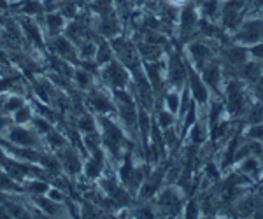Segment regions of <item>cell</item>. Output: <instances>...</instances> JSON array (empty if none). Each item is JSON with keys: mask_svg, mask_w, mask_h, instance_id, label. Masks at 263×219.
I'll return each mask as SVG.
<instances>
[{"mask_svg": "<svg viewBox=\"0 0 263 219\" xmlns=\"http://www.w3.org/2000/svg\"><path fill=\"white\" fill-rule=\"evenodd\" d=\"M6 138L9 144L20 147H37L42 138L33 128H25V125H11L6 132Z\"/></svg>", "mask_w": 263, "mask_h": 219, "instance_id": "obj_1", "label": "cell"}, {"mask_svg": "<svg viewBox=\"0 0 263 219\" xmlns=\"http://www.w3.org/2000/svg\"><path fill=\"white\" fill-rule=\"evenodd\" d=\"M102 75H104L105 81L111 84L112 88H116V90L125 88L126 84H128V72H126L125 67L116 60H111V62L105 63L104 70H102Z\"/></svg>", "mask_w": 263, "mask_h": 219, "instance_id": "obj_2", "label": "cell"}, {"mask_svg": "<svg viewBox=\"0 0 263 219\" xmlns=\"http://www.w3.org/2000/svg\"><path fill=\"white\" fill-rule=\"evenodd\" d=\"M102 125V137H104V144L107 146V149H111L114 154L118 153V147L123 142V132L120 126H116V123L107 117H102L100 120Z\"/></svg>", "mask_w": 263, "mask_h": 219, "instance_id": "obj_3", "label": "cell"}, {"mask_svg": "<svg viewBox=\"0 0 263 219\" xmlns=\"http://www.w3.org/2000/svg\"><path fill=\"white\" fill-rule=\"evenodd\" d=\"M237 39L244 44H256L263 39V25L261 21H248L242 30L237 33Z\"/></svg>", "mask_w": 263, "mask_h": 219, "instance_id": "obj_4", "label": "cell"}, {"mask_svg": "<svg viewBox=\"0 0 263 219\" xmlns=\"http://www.w3.org/2000/svg\"><path fill=\"white\" fill-rule=\"evenodd\" d=\"M60 165L65 168L69 174H79L83 168V163H81V160H79L78 153L65 146L60 149Z\"/></svg>", "mask_w": 263, "mask_h": 219, "instance_id": "obj_5", "label": "cell"}, {"mask_svg": "<svg viewBox=\"0 0 263 219\" xmlns=\"http://www.w3.org/2000/svg\"><path fill=\"white\" fill-rule=\"evenodd\" d=\"M21 33L27 37L28 41L32 42V46H37V48H42L44 44V35H42V30L39 28V25L32 19H23L20 23Z\"/></svg>", "mask_w": 263, "mask_h": 219, "instance_id": "obj_6", "label": "cell"}, {"mask_svg": "<svg viewBox=\"0 0 263 219\" xmlns=\"http://www.w3.org/2000/svg\"><path fill=\"white\" fill-rule=\"evenodd\" d=\"M228 104H230V111L233 114H239V112L244 111L246 107V100H244V95H242V90H240V84L237 81H233L228 84Z\"/></svg>", "mask_w": 263, "mask_h": 219, "instance_id": "obj_7", "label": "cell"}, {"mask_svg": "<svg viewBox=\"0 0 263 219\" xmlns=\"http://www.w3.org/2000/svg\"><path fill=\"white\" fill-rule=\"evenodd\" d=\"M44 23H46V30H48L51 37L60 35L67 27V19L60 11H49L48 14H46Z\"/></svg>", "mask_w": 263, "mask_h": 219, "instance_id": "obj_8", "label": "cell"}, {"mask_svg": "<svg viewBox=\"0 0 263 219\" xmlns=\"http://www.w3.org/2000/svg\"><path fill=\"white\" fill-rule=\"evenodd\" d=\"M54 51L58 53V56L63 60H76L78 56V49H76L74 42L67 39L65 35H57L54 37Z\"/></svg>", "mask_w": 263, "mask_h": 219, "instance_id": "obj_9", "label": "cell"}, {"mask_svg": "<svg viewBox=\"0 0 263 219\" xmlns=\"http://www.w3.org/2000/svg\"><path fill=\"white\" fill-rule=\"evenodd\" d=\"M102 168H104V154H102L100 147L95 151H91L90 160L84 165V172H86V177L95 179L102 174Z\"/></svg>", "mask_w": 263, "mask_h": 219, "instance_id": "obj_10", "label": "cell"}, {"mask_svg": "<svg viewBox=\"0 0 263 219\" xmlns=\"http://www.w3.org/2000/svg\"><path fill=\"white\" fill-rule=\"evenodd\" d=\"M188 79H190V88H192V95L195 96L198 104H205L209 95H207V90H205V84L203 81H200V77L197 75L195 70H188Z\"/></svg>", "mask_w": 263, "mask_h": 219, "instance_id": "obj_11", "label": "cell"}, {"mask_svg": "<svg viewBox=\"0 0 263 219\" xmlns=\"http://www.w3.org/2000/svg\"><path fill=\"white\" fill-rule=\"evenodd\" d=\"M239 11H240V2L239 0H232L227 4L224 7V14H223V25L227 28H233L239 23Z\"/></svg>", "mask_w": 263, "mask_h": 219, "instance_id": "obj_12", "label": "cell"}, {"mask_svg": "<svg viewBox=\"0 0 263 219\" xmlns=\"http://www.w3.org/2000/svg\"><path fill=\"white\" fill-rule=\"evenodd\" d=\"M37 205H39L41 212L46 214V216H49V217H57L58 214L62 212V204H60V202H53L51 198H48V196L44 198V195H39Z\"/></svg>", "mask_w": 263, "mask_h": 219, "instance_id": "obj_13", "label": "cell"}, {"mask_svg": "<svg viewBox=\"0 0 263 219\" xmlns=\"http://www.w3.org/2000/svg\"><path fill=\"white\" fill-rule=\"evenodd\" d=\"M90 105L95 111H99V112H111L112 111V104H111V100L107 98L105 95H102V91H93V93L90 95Z\"/></svg>", "mask_w": 263, "mask_h": 219, "instance_id": "obj_14", "label": "cell"}, {"mask_svg": "<svg viewBox=\"0 0 263 219\" xmlns=\"http://www.w3.org/2000/svg\"><path fill=\"white\" fill-rule=\"evenodd\" d=\"M190 54L198 65H203V62L211 58V49L207 48L205 44H200V42H195V44L190 46Z\"/></svg>", "mask_w": 263, "mask_h": 219, "instance_id": "obj_15", "label": "cell"}, {"mask_svg": "<svg viewBox=\"0 0 263 219\" xmlns=\"http://www.w3.org/2000/svg\"><path fill=\"white\" fill-rule=\"evenodd\" d=\"M186 77V69L184 65L179 62V58H174L171 63V81L174 86H181L182 81Z\"/></svg>", "mask_w": 263, "mask_h": 219, "instance_id": "obj_16", "label": "cell"}, {"mask_svg": "<svg viewBox=\"0 0 263 219\" xmlns=\"http://www.w3.org/2000/svg\"><path fill=\"white\" fill-rule=\"evenodd\" d=\"M33 117V111L30 105H21V107L18 109V111L12 112V123L14 125H28L32 121Z\"/></svg>", "mask_w": 263, "mask_h": 219, "instance_id": "obj_17", "label": "cell"}, {"mask_svg": "<svg viewBox=\"0 0 263 219\" xmlns=\"http://www.w3.org/2000/svg\"><path fill=\"white\" fill-rule=\"evenodd\" d=\"M203 81H205L209 86L218 88L219 83V67L216 63H211V65L203 67Z\"/></svg>", "mask_w": 263, "mask_h": 219, "instance_id": "obj_18", "label": "cell"}, {"mask_svg": "<svg viewBox=\"0 0 263 219\" xmlns=\"http://www.w3.org/2000/svg\"><path fill=\"white\" fill-rule=\"evenodd\" d=\"M78 56L81 60H88V58H95V53H97V46L93 44L91 41H81L78 42Z\"/></svg>", "mask_w": 263, "mask_h": 219, "instance_id": "obj_19", "label": "cell"}, {"mask_svg": "<svg viewBox=\"0 0 263 219\" xmlns=\"http://www.w3.org/2000/svg\"><path fill=\"white\" fill-rule=\"evenodd\" d=\"M44 9V6L39 2V0H23L20 4V11L23 12L25 16H35Z\"/></svg>", "mask_w": 263, "mask_h": 219, "instance_id": "obj_20", "label": "cell"}, {"mask_svg": "<svg viewBox=\"0 0 263 219\" xmlns=\"http://www.w3.org/2000/svg\"><path fill=\"white\" fill-rule=\"evenodd\" d=\"M30 123H32V128L35 130L39 135H46V133H49L51 130H53V125H51L44 116H33Z\"/></svg>", "mask_w": 263, "mask_h": 219, "instance_id": "obj_21", "label": "cell"}, {"mask_svg": "<svg viewBox=\"0 0 263 219\" xmlns=\"http://www.w3.org/2000/svg\"><path fill=\"white\" fill-rule=\"evenodd\" d=\"M100 32L104 33L105 37H112L120 32V25L114 18H104L100 23Z\"/></svg>", "mask_w": 263, "mask_h": 219, "instance_id": "obj_22", "label": "cell"}, {"mask_svg": "<svg viewBox=\"0 0 263 219\" xmlns=\"http://www.w3.org/2000/svg\"><path fill=\"white\" fill-rule=\"evenodd\" d=\"M112 60V51H111V48H109L107 44H100V46H97V53H95V62L99 63V65H105L107 62H111Z\"/></svg>", "mask_w": 263, "mask_h": 219, "instance_id": "obj_23", "label": "cell"}, {"mask_svg": "<svg viewBox=\"0 0 263 219\" xmlns=\"http://www.w3.org/2000/svg\"><path fill=\"white\" fill-rule=\"evenodd\" d=\"M74 79L81 90H88V88L91 86V72H88V70L83 69V67L74 72Z\"/></svg>", "mask_w": 263, "mask_h": 219, "instance_id": "obj_24", "label": "cell"}, {"mask_svg": "<svg viewBox=\"0 0 263 219\" xmlns=\"http://www.w3.org/2000/svg\"><path fill=\"white\" fill-rule=\"evenodd\" d=\"M197 23V16H195V11L192 7H186L181 14V25H182V30L188 32L193 28V25Z\"/></svg>", "mask_w": 263, "mask_h": 219, "instance_id": "obj_25", "label": "cell"}, {"mask_svg": "<svg viewBox=\"0 0 263 219\" xmlns=\"http://www.w3.org/2000/svg\"><path fill=\"white\" fill-rule=\"evenodd\" d=\"M162 175H163V174H162V170H160V172H155V174H153V177L142 186V188H144V189H142V195H144V196H149V195H153V193L156 191V188L160 186V181H162Z\"/></svg>", "mask_w": 263, "mask_h": 219, "instance_id": "obj_26", "label": "cell"}, {"mask_svg": "<svg viewBox=\"0 0 263 219\" xmlns=\"http://www.w3.org/2000/svg\"><path fill=\"white\" fill-rule=\"evenodd\" d=\"M21 105H25V98L21 95H9L6 98V104H4V111L6 112H14L18 111V109L21 107Z\"/></svg>", "mask_w": 263, "mask_h": 219, "instance_id": "obj_27", "label": "cell"}, {"mask_svg": "<svg viewBox=\"0 0 263 219\" xmlns=\"http://www.w3.org/2000/svg\"><path fill=\"white\" fill-rule=\"evenodd\" d=\"M44 138H46V142H48V144L53 147V149H62L63 146H67L65 144V138L60 135V132H54V130H51L49 133H46Z\"/></svg>", "mask_w": 263, "mask_h": 219, "instance_id": "obj_28", "label": "cell"}, {"mask_svg": "<svg viewBox=\"0 0 263 219\" xmlns=\"http://www.w3.org/2000/svg\"><path fill=\"white\" fill-rule=\"evenodd\" d=\"M78 128L81 130L83 133H93V132H97V123L91 116H83V117H79V121H78Z\"/></svg>", "mask_w": 263, "mask_h": 219, "instance_id": "obj_29", "label": "cell"}, {"mask_svg": "<svg viewBox=\"0 0 263 219\" xmlns=\"http://www.w3.org/2000/svg\"><path fill=\"white\" fill-rule=\"evenodd\" d=\"M48 189H49V184L46 183V181L37 179V181H30V183H28V191H32L33 195H46Z\"/></svg>", "mask_w": 263, "mask_h": 219, "instance_id": "obj_30", "label": "cell"}, {"mask_svg": "<svg viewBox=\"0 0 263 219\" xmlns=\"http://www.w3.org/2000/svg\"><path fill=\"white\" fill-rule=\"evenodd\" d=\"M160 204L167 205V207H172V205H179V198H177L174 189H165L162 193V196H160Z\"/></svg>", "mask_w": 263, "mask_h": 219, "instance_id": "obj_31", "label": "cell"}, {"mask_svg": "<svg viewBox=\"0 0 263 219\" xmlns=\"http://www.w3.org/2000/svg\"><path fill=\"white\" fill-rule=\"evenodd\" d=\"M227 56H228V60H230L232 63H244L246 60V51L242 48H230L227 51Z\"/></svg>", "mask_w": 263, "mask_h": 219, "instance_id": "obj_32", "label": "cell"}, {"mask_svg": "<svg viewBox=\"0 0 263 219\" xmlns=\"http://www.w3.org/2000/svg\"><path fill=\"white\" fill-rule=\"evenodd\" d=\"M165 102H167V109L172 112V114H176V112L179 111L181 98H179V95H177L176 91H172V93H168V95H167V98H165Z\"/></svg>", "mask_w": 263, "mask_h": 219, "instance_id": "obj_33", "label": "cell"}, {"mask_svg": "<svg viewBox=\"0 0 263 219\" xmlns=\"http://www.w3.org/2000/svg\"><path fill=\"white\" fill-rule=\"evenodd\" d=\"M158 125L162 128H171L174 125V117H172V112L171 111H162L158 114Z\"/></svg>", "mask_w": 263, "mask_h": 219, "instance_id": "obj_34", "label": "cell"}, {"mask_svg": "<svg viewBox=\"0 0 263 219\" xmlns=\"http://www.w3.org/2000/svg\"><path fill=\"white\" fill-rule=\"evenodd\" d=\"M46 196L48 198H51L53 202H60V204H63L65 202V195L60 191V188H51L49 186V189H48V193H46Z\"/></svg>", "mask_w": 263, "mask_h": 219, "instance_id": "obj_35", "label": "cell"}, {"mask_svg": "<svg viewBox=\"0 0 263 219\" xmlns=\"http://www.w3.org/2000/svg\"><path fill=\"white\" fill-rule=\"evenodd\" d=\"M58 11H60L62 14L65 16V19L67 18H74V14H76V4L74 2H65L63 6L58 7Z\"/></svg>", "mask_w": 263, "mask_h": 219, "instance_id": "obj_36", "label": "cell"}, {"mask_svg": "<svg viewBox=\"0 0 263 219\" xmlns=\"http://www.w3.org/2000/svg\"><path fill=\"white\" fill-rule=\"evenodd\" d=\"M219 11V6H218V2L216 0H207L205 4H203V12H205L207 16H216V12Z\"/></svg>", "mask_w": 263, "mask_h": 219, "instance_id": "obj_37", "label": "cell"}, {"mask_svg": "<svg viewBox=\"0 0 263 219\" xmlns=\"http://www.w3.org/2000/svg\"><path fill=\"white\" fill-rule=\"evenodd\" d=\"M244 72H246V75H248L249 79H256L258 74H260V69H258L256 63H248V65H246V69H244Z\"/></svg>", "mask_w": 263, "mask_h": 219, "instance_id": "obj_38", "label": "cell"}, {"mask_svg": "<svg viewBox=\"0 0 263 219\" xmlns=\"http://www.w3.org/2000/svg\"><path fill=\"white\" fill-rule=\"evenodd\" d=\"M256 168H258V163L254 162L253 158L246 160V162L242 163V170H244V172H248V174H251V175L256 174Z\"/></svg>", "mask_w": 263, "mask_h": 219, "instance_id": "obj_39", "label": "cell"}, {"mask_svg": "<svg viewBox=\"0 0 263 219\" xmlns=\"http://www.w3.org/2000/svg\"><path fill=\"white\" fill-rule=\"evenodd\" d=\"M11 126V121H9V117L7 116H4L2 114V111H0V133H6L7 132V128Z\"/></svg>", "mask_w": 263, "mask_h": 219, "instance_id": "obj_40", "label": "cell"}, {"mask_svg": "<svg viewBox=\"0 0 263 219\" xmlns=\"http://www.w3.org/2000/svg\"><path fill=\"white\" fill-rule=\"evenodd\" d=\"M249 137L253 138H263V125H254L249 132Z\"/></svg>", "mask_w": 263, "mask_h": 219, "instance_id": "obj_41", "label": "cell"}, {"mask_svg": "<svg viewBox=\"0 0 263 219\" xmlns=\"http://www.w3.org/2000/svg\"><path fill=\"white\" fill-rule=\"evenodd\" d=\"M198 216V209L195 202H190L188 209H186V217H197Z\"/></svg>", "mask_w": 263, "mask_h": 219, "instance_id": "obj_42", "label": "cell"}, {"mask_svg": "<svg viewBox=\"0 0 263 219\" xmlns=\"http://www.w3.org/2000/svg\"><path fill=\"white\" fill-rule=\"evenodd\" d=\"M261 116H263V109L261 107H256L251 112V114H249V120H251L253 123H258V121H261Z\"/></svg>", "mask_w": 263, "mask_h": 219, "instance_id": "obj_43", "label": "cell"}, {"mask_svg": "<svg viewBox=\"0 0 263 219\" xmlns=\"http://www.w3.org/2000/svg\"><path fill=\"white\" fill-rule=\"evenodd\" d=\"M251 53H253L256 58H263V42H261V44H256V46H254V48L251 49Z\"/></svg>", "mask_w": 263, "mask_h": 219, "instance_id": "obj_44", "label": "cell"}, {"mask_svg": "<svg viewBox=\"0 0 263 219\" xmlns=\"http://www.w3.org/2000/svg\"><path fill=\"white\" fill-rule=\"evenodd\" d=\"M202 141V130L198 126L193 128V142H200Z\"/></svg>", "mask_w": 263, "mask_h": 219, "instance_id": "obj_45", "label": "cell"}, {"mask_svg": "<svg viewBox=\"0 0 263 219\" xmlns=\"http://www.w3.org/2000/svg\"><path fill=\"white\" fill-rule=\"evenodd\" d=\"M9 60H7V53L4 49H0V65H7Z\"/></svg>", "mask_w": 263, "mask_h": 219, "instance_id": "obj_46", "label": "cell"}, {"mask_svg": "<svg viewBox=\"0 0 263 219\" xmlns=\"http://www.w3.org/2000/svg\"><path fill=\"white\" fill-rule=\"evenodd\" d=\"M6 98H7L6 95L0 93V111H2V112H4V104H6Z\"/></svg>", "mask_w": 263, "mask_h": 219, "instance_id": "obj_47", "label": "cell"}, {"mask_svg": "<svg viewBox=\"0 0 263 219\" xmlns=\"http://www.w3.org/2000/svg\"><path fill=\"white\" fill-rule=\"evenodd\" d=\"M7 146H9V142H7V138L0 137V147H7Z\"/></svg>", "mask_w": 263, "mask_h": 219, "instance_id": "obj_48", "label": "cell"}, {"mask_svg": "<svg viewBox=\"0 0 263 219\" xmlns=\"http://www.w3.org/2000/svg\"><path fill=\"white\" fill-rule=\"evenodd\" d=\"M171 4H174V6H181V4H184L186 0H168Z\"/></svg>", "mask_w": 263, "mask_h": 219, "instance_id": "obj_49", "label": "cell"}, {"mask_svg": "<svg viewBox=\"0 0 263 219\" xmlns=\"http://www.w3.org/2000/svg\"><path fill=\"white\" fill-rule=\"evenodd\" d=\"M7 7V0H0V9H6Z\"/></svg>", "mask_w": 263, "mask_h": 219, "instance_id": "obj_50", "label": "cell"}, {"mask_svg": "<svg viewBox=\"0 0 263 219\" xmlns=\"http://www.w3.org/2000/svg\"><path fill=\"white\" fill-rule=\"evenodd\" d=\"M260 6H263V0H260Z\"/></svg>", "mask_w": 263, "mask_h": 219, "instance_id": "obj_51", "label": "cell"}]
</instances>
